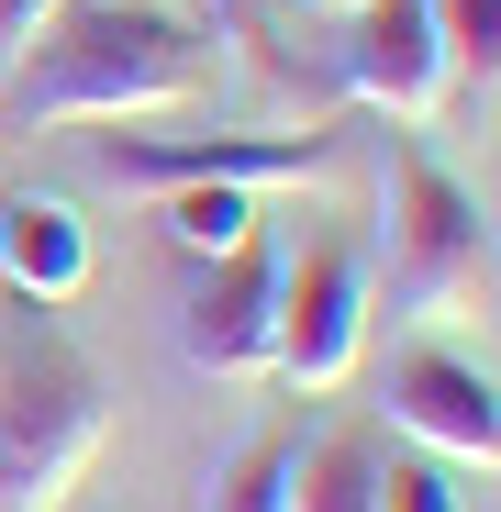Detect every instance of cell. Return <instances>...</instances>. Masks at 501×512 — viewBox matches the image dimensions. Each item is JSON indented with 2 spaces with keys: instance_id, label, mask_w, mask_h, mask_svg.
<instances>
[{
  "instance_id": "cell-1",
  "label": "cell",
  "mask_w": 501,
  "mask_h": 512,
  "mask_svg": "<svg viewBox=\"0 0 501 512\" xmlns=\"http://www.w3.org/2000/svg\"><path fill=\"white\" fill-rule=\"evenodd\" d=\"M212 67H223L212 34L167 0H67L0 78V134L190 112V101H212Z\"/></svg>"
},
{
  "instance_id": "cell-2",
  "label": "cell",
  "mask_w": 501,
  "mask_h": 512,
  "mask_svg": "<svg viewBox=\"0 0 501 512\" xmlns=\"http://www.w3.org/2000/svg\"><path fill=\"white\" fill-rule=\"evenodd\" d=\"M112 457L101 368L45 323V301L0 290V512H67Z\"/></svg>"
},
{
  "instance_id": "cell-3",
  "label": "cell",
  "mask_w": 501,
  "mask_h": 512,
  "mask_svg": "<svg viewBox=\"0 0 501 512\" xmlns=\"http://www.w3.org/2000/svg\"><path fill=\"white\" fill-rule=\"evenodd\" d=\"M379 201H390V301H401V323H468V312H490V212L412 134H390Z\"/></svg>"
},
{
  "instance_id": "cell-4",
  "label": "cell",
  "mask_w": 501,
  "mask_h": 512,
  "mask_svg": "<svg viewBox=\"0 0 501 512\" xmlns=\"http://www.w3.org/2000/svg\"><path fill=\"white\" fill-rule=\"evenodd\" d=\"M368 312H379V290H368V234H323L301 268H279V379L290 390H346L357 379V357H368Z\"/></svg>"
},
{
  "instance_id": "cell-5",
  "label": "cell",
  "mask_w": 501,
  "mask_h": 512,
  "mask_svg": "<svg viewBox=\"0 0 501 512\" xmlns=\"http://www.w3.org/2000/svg\"><path fill=\"white\" fill-rule=\"evenodd\" d=\"M334 134H112L101 179L112 190H279V179H323Z\"/></svg>"
},
{
  "instance_id": "cell-6",
  "label": "cell",
  "mask_w": 501,
  "mask_h": 512,
  "mask_svg": "<svg viewBox=\"0 0 501 512\" xmlns=\"http://www.w3.org/2000/svg\"><path fill=\"white\" fill-rule=\"evenodd\" d=\"M346 101L357 112H390V123H435L457 101V67L435 45V12L424 0H357L346 12Z\"/></svg>"
},
{
  "instance_id": "cell-7",
  "label": "cell",
  "mask_w": 501,
  "mask_h": 512,
  "mask_svg": "<svg viewBox=\"0 0 501 512\" xmlns=\"http://www.w3.org/2000/svg\"><path fill=\"white\" fill-rule=\"evenodd\" d=\"M179 357L212 368V379H257L279 357V256L268 245L212 256V279L179 301Z\"/></svg>"
},
{
  "instance_id": "cell-8",
  "label": "cell",
  "mask_w": 501,
  "mask_h": 512,
  "mask_svg": "<svg viewBox=\"0 0 501 512\" xmlns=\"http://www.w3.org/2000/svg\"><path fill=\"white\" fill-rule=\"evenodd\" d=\"M390 423L412 446H435L446 468H490L501 457V401H490V368L479 357H446V346H412L401 368H390Z\"/></svg>"
},
{
  "instance_id": "cell-9",
  "label": "cell",
  "mask_w": 501,
  "mask_h": 512,
  "mask_svg": "<svg viewBox=\"0 0 501 512\" xmlns=\"http://www.w3.org/2000/svg\"><path fill=\"white\" fill-rule=\"evenodd\" d=\"M0 290H12V301H45V312L90 290V223H78L56 190L0 201Z\"/></svg>"
},
{
  "instance_id": "cell-10",
  "label": "cell",
  "mask_w": 501,
  "mask_h": 512,
  "mask_svg": "<svg viewBox=\"0 0 501 512\" xmlns=\"http://www.w3.org/2000/svg\"><path fill=\"white\" fill-rule=\"evenodd\" d=\"M290 512H379V457L357 435H323L312 457L290 446Z\"/></svg>"
},
{
  "instance_id": "cell-11",
  "label": "cell",
  "mask_w": 501,
  "mask_h": 512,
  "mask_svg": "<svg viewBox=\"0 0 501 512\" xmlns=\"http://www.w3.org/2000/svg\"><path fill=\"white\" fill-rule=\"evenodd\" d=\"M190 512H290V435H245V446L201 479Z\"/></svg>"
},
{
  "instance_id": "cell-12",
  "label": "cell",
  "mask_w": 501,
  "mask_h": 512,
  "mask_svg": "<svg viewBox=\"0 0 501 512\" xmlns=\"http://www.w3.org/2000/svg\"><path fill=\"white\" fill-rule=\"evenodd\" d=\"M167 245L179 256H234V245H257V190H167Z\"/></svg>"
},
{
  "instance_id": "cell-13",
  "label": "cell",
  "mask_w": 501,
  "mask_h": 512,
  "mask_svg": "<svg viewBox=\"0 0 501 512\" xmlns=\"http://www.w3.org/2000/svg\"><path fill=\"white\" fill-rule=\"evenodd\" d=\"M435 12V45L457 78H479V101H490V78H501V0H424Z\"/></svg>"
},
{
  "instance_id": "cell-14",
  "label": "cell",
  "mask_w": 501,
  "mask_h": 512,
  "mask_svg": "<svg viewBox=\"0 0 501 512\" xmlns=\"http://www.w3.org/2000/svg\"><path fill=\"white\" fill-rule=\"evenodd\" d=\"M379 512H468V490L446 468H379Z\"/></svg>"
},
{
  "instance_id": "cell-15",
  "label": "cell",
  "mask_w": 501,
  "mask_h": 512,
  "mask_svg": "<svg viewBox=\"0 0 501 512\" xmlns=\"http://www.w3.org/2000/svg\"><path fill=\"white\" fill-rule=\"evenodd\" d=\"M56 12H67V0H0V67H12V56H23V45H34Z\"/></svg>"
},
{
  "instance_id": "cell-16",
  "label": "cell",
  "mask_w": 501,
  "mask_h": 512,
  "mask_svg": "<svg viewBox=\"0 0 501 512\" xmlns=\"http://www.w3.org/2000/svg\"><path fill=\"white\" fill-rule=\"evenodd\" d=\"M323 12H357V0H323Z\"/></svg>"
}]
</instances>
